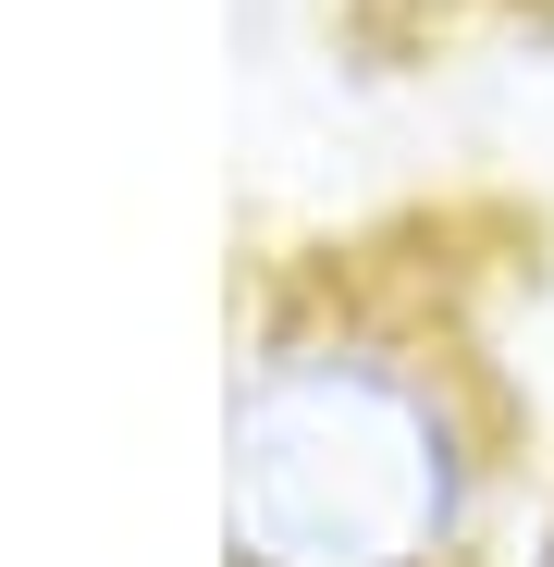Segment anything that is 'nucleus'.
<instances>
[{"label":"nucleus","mask_w":554,"mask_h":567,"mask_svg":"<svg viewBox=\"0 0 554 567\" xmlns=\"http://www.w3.org/2000/svg\"><path fill=\"white\" fill-rule=\"evenodd\" d=\"M481 530V432L456 370L383 321L271 333L222 408L234 567H456Z\"/></svg>","instance_id":"nucleus-1"}]
</instances>
